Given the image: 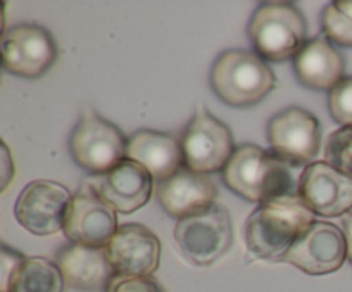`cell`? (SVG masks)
Instances as JSON below:
<instances>
[{"label":"cell","mask_w":352,"mask_h":292,"mask_svg":"<svg viewBox=\"0 0 352 292\" xmlns=\"http://www.w3.org/2000/svg\"><path fill=\"white\" fill-rule=\"evenodd\" d=\"M222 179L237 196L260 205L299 196L291 165L256 144L237 146Z\"/></svg>","instance_id":"6da1fadb"},{"label":"cell","mask_w":352,"mask_h":292,"mask_svg":"<svg viewBox=\"0 0 352 292\" xmlns=\"http://www.w3.org/2000/svg\"><path fill=\"white\" fill-rule=\"evenodd\" d=\"M315 222L299 196L260 205L246 222V246L260 260H282L298 237Z\"/></svg>","instance_id":"7a4b0ae2"},{"label":"cell","mask_w":352,"mask_h":292,"mask_svg":"<svg viewBox=\"0 0 352 292\" xmlns=\"http://www.w3.org/2000/svg\"><path fill=\"white\" fill-rule=\"evenodd\" d=\"M210 85L226 105L246 109L258 105L277 86V78L256 52L234 48L215 58Z\"/></svg>","instance_id":"3957f363"},{"label":"cell","mask_w":352,"mask_h":292,"mask_svg":"<svg viewBox=\"0 0 352 292\" xmlns=\"http://www.w3.org/2000/svg\"><path fill=\"white\" fill-rule=\"evenodd\" d=\"M254 52L267 62L294 58L308 41V24L298 5L291 2H263L248 24Z\"/></svg>","instance_id":"277c9868"},{"label":"cell","mask_w":352,"mask_h":292,"mask_svg":"<svg viewBox=\"0 0 352 292\" xmlns=\"http://www.w3.org/2000/svg\"><path fill=\"white\" fill-rule=\"evenodd\" d=\"M127 144L129 139L116 124L86 109L72 129L69 151L82 170L98 177L126 160Z\"/></svg>","instance_id":"5b68a950"},{"label":"cell","mask_w":352,"mask_h":292,"mask_svg":"<svg viewBox=\"0 0 352 292\" xmlns=\"http://www.w3.org/2000/svg\"><path fill=\"white\" fill-rule=\"evenodd\" d=\"M174 237L191 263L208 267L232 246L234 227L229 210L222 203H215L206 212L177 220Z\"/></svg>","instance_id":"8992f818"},{"label":"cell","mask_w":352,"mask_h":292,"mask_svg":"<svg viewBox=\"0 0 352 292\" xmlns=\"http://www.w3.org/2000/svg\"><path fill=\"white\" fill-rule=\"evenodd\" d=\"M184 167L198 174H213L226 168L236 151L229 126L205 106H198L181 134Z\"/></svg>","instance_id":"52a82bcc"},{"label":"cell","mask_w":352,"mask_h":292,"mask_svg":"<svg viewBox=\"0 0 352 292\" xmlns=\"http://www.w3.org/2000/svg\"><path fill=\"white\" fill-rule=\"evenodd\" d=\"M2 67L19 78L36 79L52 69L58 48L47 27L36 23H23L3 30Z\"/></svg>","instance_id":"ba28073f"},{"label":"cell","mask_w":352,"mask_h":292,"mask_svg":"<svg viewBox=\"0 0 352 292\" xmlns=\"http://www.w3.org/2000/svg\"><path fill=\"white\" fill-rule=\"evenodd\" d=\"M267 136L274 153L292 167L311 165L322 144V126L311 112L289 106L272 117Z\"/></svg>","instance_id":"9c48e42d"},{"label":"cell","mask_w":352,"mask_h":292,"mask_svg":"<svg viewBox=\"0 0 352 292\" xmlns=\"http://www.w3.org/2000/svg\"><path fill=\"white\" fill-rule=\"evenodd\" d=\"M117 212L96 192L91 184H82L69 205L64 234L71 243L88 247H107L116 236Z\"/></svg>","instance_id":"30bf717a"},{"label":"cell","mask_w":352,"mask_h":292,"mask_svg":"<svg viewBox=\"0 0 352 292\" xmlns=\"http://www.w3.org/2000/svg\"><path fill=\"white\" fill-rule=\"evenodd\" d=\"M72 196L60 182L33 181L21 191L14 213L17 222L31 234L52 236L64 230Z\"/></svg>","instance_id":"8fae6325"},{"label":"cell","mask_w":352,"mask_h":292,"mask_svg":"<svg viewBox=\"0 0 352 292\" xmlns=\"http://www.w3.org/2000/svg\"><path fill=\"white\" fill-rule=\"evenodd\" d=\"M346 260L347 243L342 229L322 220H315L284 256V261L308 275L333 273Z\"/></svg>","instance_id":"7c38bea8"},{"label":"cell","mask_w":352,"mask_h":292,"mask_svg":"<svg viewBox=\"0 0 352 292\" xmlns=\"http://www.w3.org/2000/svg\"><path fill=\"white\" fill-rule=\"evenodd\" d=\"M116 275L153 277L160 265L162 244L157 234L141 223H124L105 247Z\"/></svg>","instance_id":"4fadbf2b"},{"label":"cell","mask_w":352,"mask_h":292,"mask_svg":"<svg viewBox=\"0 0 352 292\" xmlns=\"http://www.w3.org/2000/svg\"><path fill=\"white\" fill-rule=\"evenodd\" d=\"M298 194L315 215H347L352 210V179L327 161H313L299 177Z\"/></svg>","instance_id":"5bb4252c"},{"label":"cell","mask_w":352,"mask_h":292,"mask_svg":"<svg viewBox=\"0 0 352 292\" xmlns=\"http://www.w3.org/2000/svg\"><path fill=\"white\" fill-rule=\"evenodd\" d=\"M217 194L219 191L210 175L186 167L157 186V198L162 208L177 220L210 210L217 203Z\"/></svg>","instance_id":"9a60e30c"},{"label":"cell","mask_w":352,"mask_h":292,"mask_svg":"<svg viewBox=\"0 0 352 292\" xmlns=\"http://www.w3.org/2000/svg\"><path fill=\"white\" fill-rule=\"evenodd\" d=\"M153 181V175L143 165L126 158L112 170L98 175L91 186L116 212L133 213L150 201Z\"/></svg>","instance_id":"2e32d148"},{"label":"cell","mask_w":352,"mask_h":292,"mask_svg":"<svg viewBox=\"0 0 352 292\" xmlns=\"http://www.w3.org/2000/svg\"><path fill=\"white\" fill-rule=\"evenodd\" d=\"M298 81L313 91H332L346 76V58L325 36L309 38L294 57Z\"/></svg>","instance_id":"e0dca14e"},{"label":"cell","mask_w":352,"mask_h":292,"mask_svg":"<svg viewBox=\"0 0 352 292\" xmlns=\"http://www.w3.org/2000/svg\"><path fill=\"white\" fill-rule=\"evenodd\" d=\"M127 158L143 165L158 182L167 181L184 167L181 139L162 131L141 129L134 133L127 144Z\"/></svg>","instance_id":"ac0fdd59"},{"label":"cell","mask_w":352,"mask_h":292,"mask_svg":"<svg viewBox=\"0 0 352 292\" xmlns=\"http://www.w3.org/2000/svg\"><path fill=\"white\" fill-rule=\"evenodd\" d=\"M55 263L60 268L65 285L79 291L107 289L116 275L105 247H88L71 243L58 251Z\"/></svg>","instance_id":"d6986e66"},{"label":"cell","mask_w":352,"mask_h":292,"mask_svg":"<svg viewBox=\"0 0 352 292\" xmlns=\"http://www.w3.org/2000/svg\"><path fill=\"white\" fill-rule=\"evenodd\" d=\"M10 292H65V280L57 263L47 258H28Z\"/></svg>","instance_id":"ffe728a7"},{"label":"cell","mask_w":352,"mask_h":292,"mask_svg":"<svg viewBox=\"0 0 352 292\" xmlns=\"http://www.w3.org/2000/svg\"><path fill=\"white\" fill-rule=\"evenodd\" d=\"M327 164L352 179V126L340 127L327 141Z\"/></svg>","instance_id":"44dd1931"},{"label":"cell","mask_w":352,"mask_h":292,"mask_svg":"<svg viewBox=\"0 0 352 292\" xmlns=\"http://www.w3.org/2000/svg\"><path fill=\"white\" fill-rule=\"evenodd\" d=\"M323 36L344 48H352V17L340 12L336 3H330L322 12Z\"/></svg>","instance_id":"7402d4cb"},{"label":"cell","mask_w":352,"mask_h":292,"mask_svg":"<svg viewBox=\"0 0 352 292\" xmlns=\"http://www.w3.org/2000/svg\"><path fill=\"white\" fill-rule=\"evenodd\" d=\"M329 110L337 124L342 127L352 126V76L344 78L330 91Z\"/></svg>","instance_id":"603a6c76"},{"label":"cell","mask_w":352,"mask_h":292,"mask_svg":"<svg viewBox=\"0 0 352 292\" xmlns=\"http://www.w3.org/2000/svg\"><path fill=\"white\" fill-rule=\"evenodd\" d=\"M28 258L19 251L12 249L6 243L0 244V292H10L17 273Z\"/></svg>","instance_id":"cb8c5ba5"},{"label":"cell","mask_w":352,"mask_h":292,"mask_svg":"<svg viewBox=\"0 0 352 292\" xmlns=\"http://www.w3.org/2000/svg\"><path fill=\"white\" fill-rule=\"evenodd\" d=\"M105 292H165L153 277H126L113 275Z\"/></svg>","instance_id":"d4e9b609"},{"label":"cell","mask_w":352,"mask_h":292,"mask_svg":"<svg viewBox=\"0 0 352 292\" xmlns=\"http://www.w3.org/2000/svg\"><path fill=\"white\" fill-rule=\"evenodd\" d=\"M342 232L344 236H346V243H347V260H349L352 265V212L344 216Z\"/></svg>","instance_id":"484cf974"},{"label":"cell","mask_w":352,"mask_h":292,"mask_svg":"<svg viewBox=\"0 0 352 292\" xmlns=\"http://www.w3.org/2000/svg\"><path fill=\"white\" fill-rule=\"evenodd\" d=\"M333 3H336V7L340 12L346 14L347 17H352V0H337Z\"/></svg>","instance_id":"4316f807"}]
</instances>
